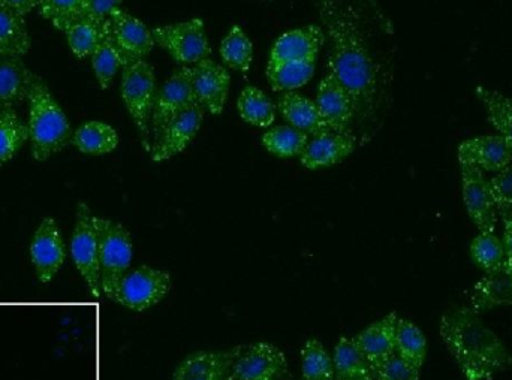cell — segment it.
Segmentation results:
<instances>
[{
  "instance_id": "21",
  "label": "cell",
  "mask_w": 512,
  "mask_h": 380,
  "mask_svg": "<svg viewBox=\"0 0 512 380\" xmlns=\"http://www.w3.org/2000/svg\"><path fill=\"white\" fill-rule=\"evenodd\" d=\"M357 141V135L352 132L348 134L331 132L324 137L313 138L301 155V164L307 170H318V168L340 164L354 153Z\"/></svg>"
},
{
  "instance_id": "33",
  "label": "cell",
  "mask_w": 512,
  "mask_h": 380,
  "mask_svg": "<svg viewBox=\"0 0 512 380\" xmlns=\"http://www.w3.org/2000/svg\"><path fill=\"white\" fill-rule=\"evenodd\" d=\"M477 98L486 108L490 122L512 150V99L495 90L478 87Z\"/></svg>"
},
{
  "instance_id": "28",
  "label": "cell",
  "mask_w": 512,
  "mask_h": 380,
  "mask_svg": "<svg viewBox=\"0 0 512 380\" xmlns=\"http://www.w3.org/2000/svg\"><path fill=\"white\" fill-rule=\"evenodd\" d=\"M71 144L86 155H107L119 146V135L113 126L93 120L74 132Z\"/></svg>"
},
{
  "instance_id": "36",
  "label": "cell",
  "mask_w": 512,
  "mask_h": 380,
  "mask_svg": "<svg viewBox=\"0 0 512 380\" xmlns=\"http://www.w3.org/2000/svg\"><path fill=\"white\" fill-rule=\"evenodd\" d=\"M221 56L230 68L237 69L243 74L251 69L254 45L239 26H234L225 36L221 44Z\"/></svg>"
},
{
  "instance_id": "22",
  "label": "cell",
  "mask_w": 512,
  "mask_h": 380,
  "mask_svg": "<svg viewBox=\"0 0 512 380\" xmlns=\"http://www.w3.org/2000/svg\"><path fill=\"white\" fill-rule=\"evenodd\" d=\"M279 110L283 119L298 131L313 138L331 134L327 123L319 114L315 102L304 98L300 93L286 92L279 98Z\"/></svg>"
},
{
  "instance_id": "32",
  "label": "cell",
  "mask_w": 512,
  "mask_h": 380,
  "mask_svg": "<svg viewBox=\"0 0 512 380\" xmlns=\"http://www.w3.org/2000/svg\"><path fill=\"white\" fill-rule=\"evenodd\" d=\"M396 354L420 370L426 360V337L417 325L406 321V319H397Z\"/></svg>"
},
{
  "instance_id": "6",
  "label": "cell",
  "mask_w": 512,
  "mask_h": 380,
  "mask_svg": "<svg viewBox=\"0 0 512 380\" xmlns=\"http://www.w3.org/2000/svg\"><path fill=\"white\" fill-rule=\"evenodd\" d=\"M156 44L170 53L176 62L197 65L209 59L212 48L206 35V26L201 18L167 24L152 30Z\"/></svg>"
},
{
  "instance_id": "9",
  "label": "cell",
  "mask_w": 512,
  "mask_h": 380,
  "mask_svg": "<svg viewBox=\"0 0 512 380\" xmlns=\"http://www.w3.org/2000/svg\"><path fill=\"white\" fill-rule=\"evenodd\" d=\"M170 286L171 279L167 271L140 267L123 276L113 301L126 309L144 312L161 303L170 291Z\"/></svg>"
},
{
  "instance_id": "26",
  "label": "cell",
  "mask_w": 512,
  "mask_h": 380,
  "mask_svg": "<svg viewBox=\"0 0 512 380\" xmlns=\"http://www.w3.org/2000/svg\"><path fill=\"white\" fill-rule=\"evenodd\" d=\"M110 27V18L108 20H95V18L83 15V17L74 21L65 30L69 48H71L74 56L78 57V59L92 57L96 47L101 44L104 36L110 32Z\"/></svg>"
},
{
  "instance_id": "34",
  "label": "cell",
  "mask_w": 512,
  "mask_h": 380,
  "mask_svg": "<svg viewBox=\"0 0 512 380\" xmlns=\"http://www.w3.org/2000/svg\"><path fill=\"white\" fill-rule=\"evenodd\" d=\"M309 144V135L292 126H277L265 132L262 137V146L280 158H295L303 155Z\"/></svg>"
},
{
  "instance_id": "24",
  "label": "cell",
  "mask_w": 512,
  "mask_h": 380,
  "mask_svg": "<svg viewBox=\"0 0 512 380\" xmlns=\"http://www.w3.org/2000/svg\"><path fill=\"white\" fill-rule=\"evenodd\" d=\"M35 80L21 57L0 56V110L15 107L29 98Z\"/></svg>"
},
{
  "instance_id": "44",
  "label": "cell",
  "mask_w": 512,
  "mask_h": 380,
  "mask_svg": "<svg viewBox=\"0 0 512 380\" xmlns=\"http://www.w3.org/2000/svg\"><path fill=\"white\" fill-rule=\"evenodd\" d=\"M504 223L505 232L502 244H504L505 255H507V258L512 259V214L511 216L505 217Z\"/></svg>"
},
{
  "instance_id": "4",
  "label": "cell",
  "mask_w": 512,
  "mask_h": 380,
  "mask_svg": "<svg viewBox=\"0 0 512 380\" xmlns=\"http://www.w3.org/2000/svg\"><path fill=\"white\" fill-rule=\"evenodd\" d=\"M98 234L101 292L113 300L120 280L128 273L132 261V238L128 229L113 220L95 216Z\"/></svg>"
},
{
  "instance_id": "2",
  "label": "cell",
  "mask_w": 512,
  "mask_h": 380,
  "mask_svg": "<svg viewBox=\"0 0 512 380\" xmlns=\"http://www.w3.org/2000/svg\"><path fill=\"white\" fill-rule=\"evenodd\" d=\"M441 336L466 380H490L512 364L510 352L472 309L442 316Z\"/></svg>"
},
{
  "instance_id": "23",
  "label": "cell",
  "mask_w": 512,
  "mask_h": 380,
  "mask_svg": "<svg viewBox=\"0 0 512 380\" xmlns=\"http://www.w3.org/2000/svg\"><path fill=\"white\" fill-rule=\"evenodd\" d=\"M237 354L239 348L227 352H198L177 367L173 380H225Z\"/></svg>"
},
{
  "instance_id": "11",
  "label": "cell",
  "mask_w": 512,
  "mask_h": 380,
  "mask_svg": "<svg viewBox=\"0 0 512 380\" xmlns=\"http://www.w3.org/2000/svg\"><path fill=\"white\" fill-rule=\"evenodd\" d=\"M316 107L331 132L336 134H354L355 111L351 95L339 78L328 72L319 83Z\"/></svg>"
},
{
  "instance_id": "19",
  "label": "cell",
  "mask_w": 512,
  "mask_h": 380,
  "mask_svg": "<svg viewBox=\"0 0 512 380\" xmlns=\"http://www.w3.org/2000/svg\"><path fill=\"white\" fill-rule=\"evenodd\" d=\"M472 310L486 312L499 306H512V259L505 258L498 267L487 271L472 292Z\"/></svg>"
},
{
  "instance_id": "15",
  "label": "cell",
  "mask_w": 512,
  "mask_h": 380,
  "mask_svg": "<svg viewBox=\"0 0 512 380\" xmlns=\"http://www.w3.org/2000/svg\"><path fill=\"white\" fill-rule=\"evenodd\" d=\"M192 69V86L195 98L204 110L213 116H219L224 111L230 93L231 78L227 69L212 59L197 63Z\"/></svg>"
},
{
  "instance_id": "12",
  "label": "cell",
  "mask_w": 512,
  "mask_h": 380,
  "mask_svg": "<svg viewBox=\"0 0 512 380\" xmlns=\"http://www.w3.org/2000/svg\"><path fill=\"white\" fill-rule=\"evenodd\" d=\"M30 256L39 282H51L62 268L66 259L65 243L53 217H45L33 235Z\"/></svg>"
},
{
  "instance_id": "39",
  "label": "cell",
  "mask_w": 512,
  "mask_h": 380,
  "mask_svg": "<svg viewBox=\"0 0 512 380\" xmlns=\"http://www.w3.org/2000/svg\"><path fill=\"white\" fill-rule=\"evenodd\" d=\"M86 0H42L39 12L56 29L65 32L78 18L83 17Z\"/></svg>"
},
{
  "instance_id": "8",
  "label": "cell",
  "mask_w": 512,
  "mask_h": 380,
  "mask_svg": "<svg viewBox=\"0 0 512 380\" xmlns=\"http://www.w3.org/2000/svg\"><path fill=\"white\" fill-rule=\"evenodd\" d=\"M71 255L86 280L87 288L93 298L101 295V273H99L98 234L95 228V216L89 205L80 202L77 207L74 232L71 238Z\"/></svg>"
},
{
  "instance_id": "30",
  "label": "cell",
  "mask_w": 512,
  "mask_h": 380,
  "mask_svg": "<svg viewBox=\"0 0 512 380\" xmlns=\"http://www.w3.org/2000/svg\"><path fill=\"white\" fill-rule=\"evenodd\" d=\"M92 66L95 71L96 80L102 90L108 89L116 77L120 68H125V60L122 53L114 41L113 33H107L102 39L101 44L96 47L95 53L92 54Z\"/></svg>"
},
{
  "instance_id": "3",
  "label": "cell",
  "mask_w": 512,
  "mask_h": 380,
  "mask_svg": "<svg viewBox=\"0 0 512 380\" xmlns=\"http://www.w3.org/2000/svg\"><path fill=\"white\" fill-rule=\"evenodd\" d=\"M27 102H29L27 131L32 144L33 158L36 161H47L72 143L74 132L59 102L54 99L47 84L41 78L36 77Z\"/></svg>"
},
{
  "instance_id": "14",
  "label": "cell",
  "mask_w": 512,
  "mask_h": 380,
  "mask_svg": "<svg viewBox=\"0 0 512 380\" xmlns=\"http://www.w3.org/2000/svg\"><path fill=\"white\" fill-rule=\"evenodd\" d=\"M204 110L200 104H194L191 108L174 119L159 135L158 140L153 141L150 156L153 161H168L173 156L179 155L197 137L204 120Z\"/></svg>"
},
{
  "instance_id": "5",
  "label": "cell",
  "mask_w": 512,
  "mask_h": 380,
  "mask_svg": "<svg viewBox=\"0 0 512 380\" xmlns=\"http://www.w3.org/2000/svg\"><path fill=\"white\" fill-rule=\"evenodd\" d=\"M156 96L155 72L146 60H137L123 68L122 98L140 132L141 143L147 153L152 150L149 120Z\"/></svg>"
},
{
  "instance_id": "7",
  "label": "cell",
  "mask_w": 512,
  "mask_h": 380,
  "mask_svg": "<svg viewBox=\"0 0 512 380\" xmlns=\"http://www.w3.org/2000/svg\"><path fill=\"white\" fill-rule=\"evenodd\" d=\"M194 104H197V98L192 86V69L183 66L156 92L150 116V135H153V141L158 140L162 131Z\"/></svg>"
},
{
  "instance_id": "20",
  "label": "cell",
  "mask_w": 512,
  "mask_h": 380,
  "mask_svg": "<svg viewBox=\"0 0 512 380\" xmlns=\"http://www.w3.org/2000/svg\"><path fill=\"white\" fill-rule=\"evenodd\" d=\"M397 319L396 313H390L354 339L375 373L396 354Z\"/></svg>"
},
{
  "instance_id": "35",
  "label": "cell",
  "mask_w": 512,
  "mask_h": 380,
  "mask_svg": "<svg viewBox=\"0 0 512 380\" xmlns=\"http://www.w3.org/2000/svg\"><path fill=\"white\" fill-rule=\"evenodd\" d=\"M27 140V125L21 122L14 108L0 110V165L14 158Z\"/></svg>"
},
{
  "instance_id": "1",
  "label": "cell",
  "mask_w": 512,
  "mask_h": 380,
  "mask_svg": "<svg viewBox=\"0 0 512 380\" xmlns=\"http://www.w3.org/2000/svg\"><path fill=\"white\" fill-rule=\"evenodd\" d=\"M328 35V69L351 95L360 141L375 134L387 96L388 68L376 35L381 26L369 23V0H315ZM357 135V140H358Z\"/></svg>"
},
{
  "instance_id": "37",
  "label": "cell",
  "mask_w": 512,
  "mask_h": 380,
  "mask_svg": "<svg viewBox=\"0 0 512 380\" xmlns=\"http://www.w3.org/2000/svg\"><path fill=\"white\" fill-rule=\"evenodd\" d=\"M304 380H334V363L318 340H309L301 351Z\"/></svg>"
},
{
  "instance_id": "10",
  "label": "cell",
  "mask_w": 512,
  "mask_h": 380,
  "mask_svg": "<svg viewBox=\"0 0 512 380\" xmlns=\"http://www.w3.org/2000/svg\"><path fill=\"white\" fill-rule=\"evenodd\" d=\"M286 373V358L270 343L239 346V354L225 380H279Z\"/></svg>"
},
{
  "instance_id": "29",
  "label": "cell",
  "mask_w": 512,
  "mask_h": 380,
  "mask_svg": "<svg viewBox=\"0 0 512 380\" xmlns=\"http://www.w3.org/2000/svg\"><path fill=\"white\" fill-rule=\"evenodd\" d=\"M315 74V62H271L267 78L274 92H294L306 86Z\"/></svg>"
},
{
  "instance_id": "43",
  "label": "cell",
  "mask_w": 512,
  "mask_h": 380,
  "mask_svg": "<svg viewBox=\"0 0 512 380\" xmlns=\"http://www.w3.org/2000/svg\"><path fill=\"white\" fill-rule=\"evenodd\" d=\"M3 2L20 12L21 15H26L33 9L39 8L42 0H3Z\"/></svg>"
},
{
  "instance_id": "18",
  "label": "cell",
  "mask_w": 512,
  "mask_h": 380,
  "mask_svg": "<svg viewBox=\"0 0 512 380\" xmlns=\"http://www.w3.org/2000/svg\"><path fill=\"white\" fill-rule=\"evenodd\" d=\"M325 33L321 27L306 26L283 33L271 48V62H316L324 45Z\"/></svg>"
},
{
  "instance_id": "17",
  "label": "cell",
  "mask_w": 512,
  "mask_h": 380,
  "mask_svg": "<svg viewBox=\"0 0 512 380\" xmlns=\"http://www.w3.org/2000/svg\"><path fill=\"white\" fill-rule=\"evenodd\" d=\"M459 162L487 173H499L512 164V150L501 135L472 138L460 144Z\"/></svg>"
},
{
  "instance_id": "13",
  "label": "cell",
  "mask_w": 512,
  "mask_h": 380,
  "mask_svg": "<svg viewBox=\"0 0 512 380\" xmlns=\"http://www.w3.org/2000/svg\"><path fill=\"white\" fill-rule=\"evenodd\" d=\"M462 167L463 201L466 210L474 225L481 232L495 231L496 205L493 199L490 183L484 177L480 168L472 165H460Z\"/></svg>"
},
{
  "instance_id": "27",
  "label": "cell",
  "mask_w": 512,
  "mask_h": 380,
  "mask_svg": "<svg viewBox=\"0 0 512 380\" xmlns=\"http://www.w3.org/2000/svg\"><path fill=\"white\" fill-rule=\"evenodd\" d=\"M333 363L336 380H376L372 366L354 339H340L334 351Z\"/></svg>"
},
{
  "instance_id": "16",
  "label": "cell",
  "mask_w": 512,
  "mask_h": 380,
  "mask_svg": "<svg viewBox=\"0 0 512 380\" xmlns=\"http://www.w3.org/2000/svg\"><path fill=\"white\" fill-rule=\"evenodd\" d=\"M110 21L111 33L125 60V66L143 60L153 50V32L143 21L120 8L110 15Z\"/></svg>"
},
{
  "instance_id": "38",
  "label": "cell",
  "mask_w": 512,
  "mask_h": 380,
  "mask_svg": "<svg viewBox=\"0 0 512 380\" xmlns=\"http://www.w3.org/2000/svg\"><path fill=\"white\" fill-rule=\"evenodd\" d=\"M471 258L478 268L490 271L498 267L507 255L504 244L493 232H481L471 244Z\"/></svg>"
},
{
  "instance_id": "40",
  "label": "cell",
  "mask_w": 512,
  "mask_h": 380,
  "mask_svg": "<svg viewBox=\"0 0 512 380\" xmlns=\"http://www.w3.org/2000/svg\"><path fill=\"white\" fill-rule=\"evenodd\" d=\"M490 190H492L493 199H495L496 208L502 217H508L512 214V164L505 167L504 170L496 173V176L490 180Z\"/></svg>"
},
{
  "instance_id": "25",
  "label": "cell",
  "mask_w": 512,
  "mask_h": 380,
  "mask_svg": "<svg viewBox=\"0 0 512 380\" xmlns=\"http://www.w3.org/2000/svg\"><path fill=\"white\" fill-rule=\"evenodd\" d=\"M30 48L24 15L0 0V56L23 57Z\"/></svg>"
},
{
  "instance_id": "42",
  "label": "cell",
  "mask_w": 512,
  "mask_h": 380,
  "mask_svg": "<svg viewBox=\"0 0 512 380\" xmlns=\"http://www.w3.org/2000/svg\"><path fill=\"white\" fill-rule=\"evenodd\" d=\"M122 3L123 0H86L83 15L95 18V20H108Z\"/></svg>"
},
{
  "instance_id": "41",
  "label": "cell",
  "mask_w": 512,
  "mask_h": 380,
  "mask_svg": "<svg viewBox=\"0 0 512 380\" xmlns=\"http://www.w3.org/2000/svg\"><path fill=\"white\" fill-rule=\"evenodd\" d=\"M376 380H420V369L394 354L375 373Z\"/></svg>"
},
{
  "instance_id": "31",
  "label": "cell",
  "mask_w": 512,
  "mask_h": 380,
  "mask_svg": "<svg viewBox=\"0 0 512 380\" xmlns=\"http://www.w3.org/2000/svg\"><path fill=\"white\" fill-rule=\"evenodd\" d=\"M237 107H239L242 119L249 125L258 126V128H268L276 119V107L273 102L262 90L256 89L254 86L246 87L243 90Z\"/></svg>"
}]
</instances>
